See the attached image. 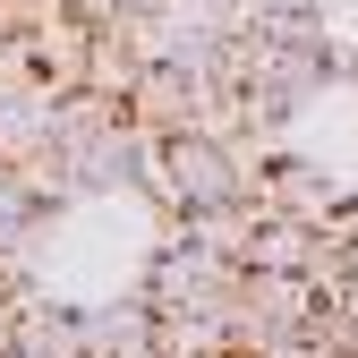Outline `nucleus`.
I'll return each mask as SVG.
<instances>
[{"mask_svg":"<svg viewBox=\"0 0 358 358\" xmlns=\"http://www.w3.org/2000/svg\"><path fill=\"white\" fill-rule=\"evenodd\" d=\"M154 196L171 213H205V205L256 196L248 145L231 137V128H179V137H162V154H154Z\"/></svg>","mask_w":358,"mask_h":358,"instance_id":"1","label":"nucleus"},{"mask_svg":"<svg viewBox=\"0 0 358 358\" xmlns=\"http://www.w3.org/2000/svg\"><path fill=\"white\" fill-rule=\"evenodd\" d=\"M239 273L248 264L239 256H213V248H196L188 231H179V248H162L154 256V273H145V299L162 307V316H231L239 307Z\"/></svg>","mask_w":358,"mask_h":358,"instance_id":"2","label":"nucleus"},{"mask_svg":"<svg viewBox=\"0 0 358 358\" xmlns=\"http://www.w3.org/2000/svg\"><path fill=\"white\" fill-rule=\"evenodd\" d=\"M85 358H171V350H162V316H154V299L85 307Z\"/></svg>","mask_w":358,"mask_h":358,"instance_id":"3","label":"nucleus"},{"mask_svg":"<svg viewBox=\"0 0 358 358\" xmlns=\"http://www.w3.org/2000/svg\"><path fill=\"white\" fill-rule=\"evenodd\" d=\"M9 341L26 358H85V307H60V299H17V316H9Z\"/></svg>","mask_w":358,"mask_h":358,"instance_id":"4","label":"nucleus"},{"mask_svg":"<svg viewBox=\"0 0 358 358\" xmlns=\"http://www.w3.org/2000/svg\"><path fill=\"white\" fill-rule=\"evenodd\" d=\"M69 9H77V17H94V26H120L128 9H145V0H69Z\"/></svg>","mask_w":358,"mask_h":358,"instance_id":"5","label":"nucleus"},{"mask_svg":"<svg viewBox=\"0 0 358 358\" xmlns=\"http://www.w3.org/2000/svg\"><path fill=\"white\" fill-rule=\"evenodd\" d=\"M0 171H9V162H0Z\"/></svg>","mask_w":358,"mask_h":358,"instance_id":"6","label":"nucleus"}]
</instances>
